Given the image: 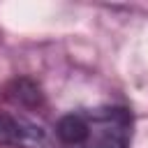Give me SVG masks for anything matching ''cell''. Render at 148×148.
Returning a JSON list of instances; mask_svg holds the SVG:
<instances>
[{
    "label": "cell",
    "mask_w": 148,
    "mask_h": 148,
    "mask_svg": "<svg viewBox=\"0 0 148 148\" xmlns=\"http://www.w3.org/2000/svg\"><path fill=\"white\" fill-rule=\"evenodd\" d=\"M62 148H127L132 116L123 106H95L72 111L56 127Z\"/></svg>",
    "instance_id": "cell-1"
},
{
    "label": "cell",
    "mask_w": 148,
    "mask_h": 148,
    "mask_svg": "<svg viewBox=\"0 0 148 148\" xmlns=\"http://www.w3.org/2000/svg\"><path fill=\"white\" fill-rule=\"evenodd\" d=\"M0 146L12 148H46L49 139L39 125L23 116L0 111Z\"/></svg>",
    "instance_id": "cell-2"
}]
</instances>
